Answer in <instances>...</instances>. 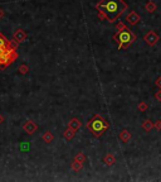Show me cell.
Returning a JSON list of instances; mask_svg holds the SVG:
<instances>
[{
	"instance_id": "cell-1",
	"label": "cell",
	"mask_w": 161,
	"mask_h": 182,
	"mask_svg": "<svg viewBox=\"0 0 161 182\" xmlns=\"http://www.w3.org/2000/svg\"><path fill=\"white\" fill-rule=\"evenodd\" d=\"M128 5L123 0H101L96 5L98 11V19H106L110 23H115L123 11H126Z\"/></svg>"
},
{
	"instance_id": "cell-2",
	"label": "cell",
	"mask_w": 161,
	"mask_h": 182,
	"mask_svg": "<svg viewBox=\"0 0 161 182\" xmlns=\"http://www.w3.org/2000/svg\"><path fill=\"white\" fill-rule=\"evenodd\" d=\"M112 38H113V41L117 42L118 50H126V48H128L132 44L134 41H136L137 37L128 27H126V24L120 22L117 24V33Z\"/></svg>"
},
{
	"instance_id": "cell-3",
	"label": "cell",
	"mask_w": 161,
	"mask_h": 182,
	"mask_svg": "<svg viewBox=\"0 0 161 182\" xmlns=\"http://www.w3.org/2000/svg\"><path fill=\"white\" fill-rule=\"evenodd\" d=\"M86 126L91 130V133L94 137L99 138L101 135L103 134V132L108 130L110 124L107 123V120H105L101 115L96 114V115H93V117L88 120V123L86 124Z\"/></svg>"
},
{
	"instance_id": "cell-4",
	"label": "cell",
	"mask_w": 161,
	"mask_h": 182,
	"mask_svg": "<svg viewBox=\"0 0 161 182\" xmlns=\"http://www.w3.org/2000/svg\"><path fill=\"white\" fill-rule=\"evenodd\" d=\"M19 57L16 50H9L4 53H0V70H5Z\"/></svg>"
},
{
	"instance_id": "cell-5",
	"label": "cell",
	"mask_w": 161,
	"mask_h": 182,
	"mask_svg": "<svg viewBox=\"0 0 161 182\" xmlns=\"http://www.w3.org/2000/svg\"><path fill=\"white\" fill-rule=\"evenodd\" d=\"M159 39H160V37H159V34L155 32V30H150V32H148L144 37V41L148 46H155L159 42Z\"/></svg>"
},
{
	"instance_id": "cell-6",
	"label": "cell",
	"mask_w": 161,
	"mask_h": 182,
	"mask_svg": "<svg viewBox=\"0 0 161 182\" xmlns=\"http://www.w3.org/2000/svg\"><path fill=\"white\" fill-rule=\"evenodd\" d=\"M23 129H24V132L28 133V134H33V133H35L38 130V125L35 124L34 121L28 120V121H25V123L23 124Z\"/></svg>"
},
{
	"instance_id": "cell-7",
	"label": "cell",
	"mask_w": 161,
	"mask_h": 182,
	"mask_svg": "<svg viewBox=\"0 0 161 182\" xmlns=\"http://www.w3.org/2000/svg\"><path fill=\"white\" fill-rule=\"evenodd\" d=\"M140 20H141V17H140L139 13H136V11H131V13L126 17V22L130 24V26H136Z\"/></svg>"
},
{
	"instance_id": "cell-8",
	"label": "cell",
	"mask_w": 161,
	"mask_h": 182,
	"mask_svg": "<svg viewBox=\"0 0 161 182\" xmlns=\"http://www.w3.org/2000/svg\"><path fill=\"white\" fill-rule=\"evenodd\" d=\"M13 38L18 42V43H22V42H24L27 39V32L25 30H23V29H16L14 30V33H13Z\"/></svg>"
},
{
	"instance_id": "cell-9",
	"label": "cell",
	"mask_w": 161,
	"mask_h": 182,
	"mask_svg": "<svg viewBox=\"0 0 161 182\" xmlns=\"http://www.w3.org/2000/svg\"><path fill=\"white\" fill-rule=\"evenodd\" d=\"M68 126H70L72 129H74L76 132L78 130L81 126H82V123H81V120L78 118H72L69 120V123H68Z\"/></svg>"
},
{
	"instance_id": "cell-10",
	"label": "cell",
	"mask_w": 161,
	"mask_h": 182,
	"mask_svg": "<svg viewBox=\"0 0 161 182\" xmlns=\"http://www.w3.org/2000/svg\"><path fill=\"white\" fill-rule=\"evenodd\" d=\"M63 137L65 138V141H72V139L76 137V130H74V129H72L70 126H68V128L64 130Z\"/></svg>"
},
{
	"instance_id": "cell-11",
	"label": "cell",
	"mask_w": 161,
	"mask_h": 182,
	"mask_svg": "<svg viewBox=\"0 0 161 182\" xmlns=\"http://www.w3.org/2000/svg\"><path fill=\"white\" fill-rule=\"evenodd\" d=\"M120 139H121V142H123V143H128L131 141V133L127 129H122L120 132Z\"/></svg>"
},
{
	"instance_id": "cell-12",
	"label": "cell",
	"mask_w": 161,
	"mask_h": 182,
	"mask_svg": "<svg viewBox=\"0 0 161 182\" xmlns=\"http://www.w3.org/2000/svg\"><path fill=\"white\" fill-rule=\"evenodd\" d=\"M0 48H13L11 42L8 38H5L1 32H0Z\"/></svg>"
},
{
	"instance_id": "cell-13",
	"label": "cell",
	"mask_w": 161,
	"mask_h": 182,
	"mask_svg": "<svg viewBox=\"0 0 161 182\" xmlns=\"http://www.w3.org/2000/svg\"><path fill=\"white\" fill-rule=\"evenodd\" d=\"M145 9H146L147 13H155L156 9H157V5H156V3H154V2H147L146 5H145Z\"/></svg>"
},
{
	"instance_id": "cell-14",
	"label": "cell",
	"mask_w": 161,
	"mask_h": 182,
	"mask_svg": "<svg viewBox=\"0 0 161 182\" xmlns=\"http://www.w3.org/2000/svg\"><path fill=\"white\" fill-rule=\"evenodd\" d=\"M103 162L106 163L107 166H113L116 162V158L113 157V154H106V157L103 158Z\"/></svg>"
},
{
	"instance_id": "cell-15",
	"label": "cell",
	"mask_w": 161,
	"mask_h": 182,
	"mask_svg": "<svg viewBox=\"0 0 161 182\" xmlns=\"http://www.w3.org/2000/svg\"><path fill=\"white\" fill-rule=\"evenodd\" d=\"M154 123L150 120V119H147V120H145L144 123H142V129H144L145 132H150L152 128H154Z\"/></svg>"
},
{
	"instance_id": "cell-16",
	"label": "cell",
	"mask_w": 161,
	"mask_h": 182,
	"mask_svg": "<svg viewBox=\"0 0 161 182\" xmlns=\"http://www.w3.org/2000/svg\"><path fill=\"white\" fill-rule=\"evenodd\" d=\"M70 167H72V169L74 172H79L81 169H82V167H83V163H81V162H78V161H73L72 162V165H70Z\"/></svg>"
},
{
	"instance_id": "cell-17",
	"label": "cell",
	"mask_w": 161,
	"mask_h": 182,
	"mask_svg": "<svg viewBox=\"0 0 161 182\" xmlns=\"http://www.w3.org/2000/svg\"><path fill=\"white\" fill-rule=\"evenodd\" d=\"M42 139L45 142V143H50L53 141V135H52V133L50 132H45L43 135H42Z\"/></svg>"
},
{
	"instance_id": "cell-18",
	"label": "cell",
	"mask_w": 161,
	"mask_h": 182,
	"mask_svg": "<svg viewBox=\"0 0 161 182\" xmlns=\"http://www.w3.org/2000/svg\"><path fill=\"white\" fill-rule=\"evenodd\" d=\"M18 71H19L22 75L28 74V72H29V67H28V65H25V63L20 65V66H19V68H18Z\"/></svg>"
},
{
	"instance_id": "cell-19",
	"label": "cell",
	"mask_w": 161,
	"mask_h": 182,
	"mask_svg": "<svg viewBox=\"0 0 161 182\" xmlns=\"http://www.w3.org/2000/svg\"><path fill=\"white\" fill-rule=\"evenodd\" d=\"M137 109H139V110H140V111H146V110H147V109H148V105L146 104V102H145V101H141V102H140V104H139V106H137Z\"/></svg>"
},
{
	"instance_id": "cell-20",
	"label": "cell",
	"mask_w": 161,
	"mask_h": 182,
	"mask_svg": "<svg viewBox=\"0 0 161 182\" xmlns=\"http://www.w3.org/2000/svg\"><path fill=\"white\" fill-rule=\"evenodd\" d=\"M74 159H76V161H78V162H81V163H85V161H86V156L81 152V153H78V154L76 156V158H74Z\"/></svg>"
},
{
	"instance_id": "cell-21",
	"label": "cell",
	"mask_w": 161,
	"mask_h": 182,
	"mask_svg": "<svg viewBox=\"0 0 161 182\" xmlns=\"http://www.w3.org/2000/svg\"><path fill=\"white\" fill-rule=\"evenodd\" d=\"M20 149L22 150H28L29 149V143L28 142H23L22 145H20Z\"/></svg>"
},
{
	"instance_id": "cell-22",
	"label": "cell",
	"mask_w": 161,
	"mask_h": 182,
	"mask_svg": "<svg viewBox=\"0 0 161 182\" xmlns=\"http://www.w3.org/2000/svg\"><path fill=\"white\" fill-rule=\"evenodd\" d=\"M155 99H156L157 101H161V90H159V91L155 93Z\"/></svg>"
},
{
	"instance_id": "cell-23",
	"label": "cell",
	"mask_w": 161,
	"mask_h": 182,
	"mask_svg": "<svg viewBox=\"0 0 161 182\" xmlns=\"http://www.w3.org/2000/svg\"><path fill=\"white\" fill-rule=\"evenodd\" d=\"M155 85H156L159 89H161V76H160L159 78H156V81H155Z\"/></svg>"
},
{
	"instance_id": "cell-24",
	"label": "cell",
	"mask_w": 161,
	"mask_h": 182,
	"mask_svg": "<svg viewBox=\"0 0 161 182\" xmlns=\"http://www.w3.org/2000/svg\"><path fill=\"white\" fill-rule=\"evenodd\" d=\"M155 128H156V130H161V120H157L156 124H155Z\"/></svg>"
},
{
	"instance_id": "cell-25",
	"label": "cell",
	"mask_w": 161,
	"mask_h": 182,
	"mask_svg": "<svg viewBox=\"0 0 161 182\" xmlns=\"http://www.w3.org/2000/svg\"><path fill=\"white\" fill-rule=\"evenodd\" d=\"M4 15H5V11H4L1 8H0V19H3Z\"/></svg>"
},
{
	"instance_id": "cell-26",
	"label": "cell",
	"mask_w": 161,
	"mask_h": 182,
	"mask_svg": "<svg viewBox=\"0 0 161 182\" xmlns=\"http://www.w3.org/2000/svg\"><path fill=\"white\" fill-rule=\"evenodd\" d=\"M4 123V118H3V115L0 114V124H3Z\"/></svg>"
}]
</instances>
